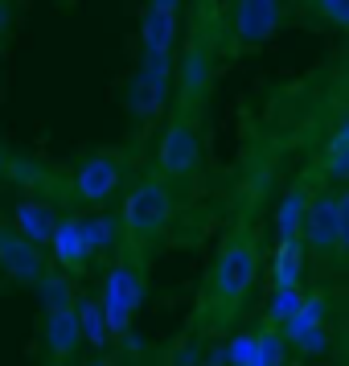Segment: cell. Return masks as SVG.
<instances>
[{"label":"cell","instance_id":"19","mask_svg":"<svg viewBox=\"0 0 349 366\" xmlns=\"http://www.w3.org/2000/svg\"><path fill=\"white\" fill-rule=\"evenodd\" d=\"M83 231H86V247H91V255H111V251H119L123 227H119L116 214H107V210L86 214L83 218Z\"/></svg>","mask_w":349,"mask_h":366},{"label":"cell","instance_id":"20","mask_svg":"<svg viewBox=\"0 0 349 366\" xmlns=\"http://www.w3.org/2000/svg\"><path fill=\"white\" fill-rule=\"evenodd\" d=\"M37 297H41V305H46V313H54V309H74V284H70V276H62V272H41V280L34 284Z\"/></svg>","mask_w":349,"mask_h":366},{"label":"cell","instance_id":"25","mask_svg":"<svg viewBox=\"0 0 349 366\" xmlns=\"http://www.w3.org/2000/svg\"><path fill=\"white\" fill-rule=\"evenodd\" d=\"M136 70H140L156 91L173 95V54H140V66Z\"/></svg>","mask_w":349,"mask_h":366},{"label":"cell","instance_id":"18","mask_svg":"<svg viewBox=\"0 0 349 366\" xmlns=\"http://www.w3.org/2000/svg\"><path fill=\"white\" fill-rule=\"evenodd\" d=\"M74 321H79V337L91 350L111 346V333H107V321H103V309L95 297H74Z\"/></svg>","mask_w":349,"mask_h":366},{"label":"cell","instance_id":"27","mask_svg":"<svg viewBox=\"0 0 349 366\" xmlns=\"http://www.w3.org/2000/svg\"><path fill=\"white\" fill-rule=\"evenodd\" d=\"M9 25H13V0H0V37L9 34Z\"/></svg>","mask_w":349,"mask_h":366},{"label":"cell","instance_id":"14","mask_svg":"<svg viewBox=\"0 0 349 366\" xmlns=\"http://www.w3.org/2000/svg\"><path fill=\"white\" fill-rule=\"evenodd\" d=\"M173 95H165V91H156V86L136 70L132 79H128V91H123V103H128V116L136 119V124H152V119L165 116V107Z\"/></svg>","mask_w":349,"mask_h":366},{"label":"cell","instance_id":"26","mask_svg":"<svg viewBox=\"0 0 349 366\" xmlns=\"http://www.w3.org/2000/svg\"><path fill=\"white\" fill-rule=\"evenodd\" d=\"M313 4L333 29H349V0H313Z\"/></svg>","mask_w":349,"mask_h":366},{"label":"cell","instance_id":"8","mask_svg":"<svg viewBox=\"0 0 349 366\" xmlns=\"http://www.w3.org/2000/svg\"><path fill=\"white\" fill-rule=\"evenodd\" d=\"M214 86V58L201 41H189L181 54H173V91L181 99V116H189Z\"/></svg>","mask_w":349,"mask_h":366},{"label":"cell","instance_id":"28","mask_svg":"<svg viewBox=\"0 0 349 366\" xmlns=\"http://www.w3.org/2000/svg\"><path fill=\"white\" fill-rule=\"evenodd\" d=\"M148 9H161V13H177L181 0H148Z\"/></svg>","mask_w":349,"mask_h":366},{"label":"cell","instance_id":"9","mask_svg":"<svg viewBox=\"0 0 349 366\" xmlns=\"http://www.w3.org/2000/svg\"><path fill=\"white\" fill-rule=\"evenodd\" d=\"M226 366H283L288 362V342L275 325H259V330L234 333L226 350H222Z\"/></svg>","mask_w":349,"mask_h":366},{"label":"cell","instance_id":"5","mask_svg":"<svg viewBox=\"0 0 349 366\" xmlns=\"http://www.w3.org/2000/svg\"><path fill=\"white\" fill-rule=\"evenodd\" d=\"M201 169V132L193 116H173L156 140V177L181 182Z\"/></svg>","mask_w":349,"mask_h":366},{"label":"cell","instance_id":"31","mask_svg":"<svg viewBox=\"0 0 349 366\" xmlns=\"http://www.w3.org/2000/svg\"><path fill=\"white\" fill-rule=\"evenodd\" d=\"M198 366H218V362H198Z\"/></svg>","mask_w":349,"mask_h":366},{"label":"cell","instance_id":"30","mask_svg":"<svg viewBox=\"0 0 349 366\" xmlns=\"http://www.w3.org/2000/svg\"><path fill=\"white\" fill-rule=\"evenodd\" d=\"M86 366H116V362H107V358H95V362H86Z\"/></svg>","mask_w":349,"mask_h":366},{"label":"cell","instance_id":"7","mask_svg":"<svg viewBox=\"0 0 349 366\" xmlns=\"http://www.w3.org/2000/svg\"><path fill=\"white\" fill-rule=\"evenodd\" d=\"M283 0H231V34L234 46H267L283 25Z\"/></svg>","mask_w":349,"mask_h":366},{"label":"cell","instance_id":"11","mask_svg":"<svg viewBox=\"0 0 349 366\" xmlns=\"http://www.w3.org/2000/svg\"><path fill=\"white\" fill-rule=\"evenodd\" d=\"M50 255L62 272H79V267H86L95 259L91 247H86L83 214H58V227L50 234Z\"/></svg>","mask_w":349,"mask_h":366},{"label":"cell","instance_id":"15","mask_svg":"<svg viewBox=\"0 0 349 366\" xmlns=\"http://www.w3.org/2000/svg\"><path fill=\"white\" fill-rule=\"evenodd\" d=\"M83 346V337H79V321H74V309H54L46 313V350H50L58 362H66L74 358Z\"/></svg>","mask_w":349,"mask_h":366},{"label":"cell","instance_id":"4","mask_svg":"<svg viewBox=\"0 0 349 366\" xmlns=\"http://www.w3.org/2000/svg\"><path fill=\"white\" fill-rule=\"evenodd\" d=\"M95 300H99V309H103L107 333H111V337H123V333L132 330L140 305H144V272L136 264H128V259L111 264Z\"/></svg>","mask_w":349,"mask_h":366},{"label":"cell","instance_id":"23","mask_svg":"<svg viewBox=\"0 0 349 366\" xmlns=\"http://www.w3.org/2000/svg\"><path fill=\"white\" fill-rule=\"evenodd\" d=\"M300 305H304V292L300 288H271V297H267V325L283 330L296 317Z\"/></svg>","mask_w":349,"mask_h":366},{"label":"cell","instance_id":"21","mask_svg":"<svg viewBox=\"0 0 349 366\" xmlns=\"http://www.w3.org/2000/svg\"><path fill=\"white\" fill-rule=\"evenodd\" d=\"M325 173H329L333 185H341L349 177V124L345 119L333 128L329 144H325Z\"/></svg>","mask_w":349,"mask_h":366},{"label":"cell","instance_id":"16","mask_svg":"<svg viewBox=\"0 0 349 366\" xmlns=\"http://www.w3.org/2000/svg\"><path fill=\"white\" fill-rule=\"evenodd\" d=\"M304 243L300 239H280L271 255V288H300L304 280Z\"/></svg>","mask_w":349,"mask_h":366},{"label":"cell","instance_id":"13","mask_svg":"<svg viewBox=\"0 0 349 366\" xmlns=\"http://www.w3.org/2000/svg\"><path fill=\"white\" fill-rule=\"evenodd\" d=\"M177 37H181L177 13H161V9L140 13V54H173Z\"/></svg>","mask_w":349,"mask_h":366},{"label":"cell","instance_id":"10","mask_svg":"<svg viewBox=\"0 0 349 366\" xmlns=\"http://www.w3.org/2000/svg\"><path fill=\"white\" fill-rule=\"evenodd\" d=\"M0 272L13 284H29V288H34V284L41 280V272H46L41 247L25 243V239H21L13 227H4V222H0Z\"/></svg>","mask_w":349,"mask_h":366},{"label":"cell","instance_id":"22","mask_svg":"<svg viewBox=\"0 0 349 366\" xmlns=\"http://www.w3.org/2000/svg\"><path fill=\"white\" fill-rule=\"evenodd\" d=\"M288 350H296L304 358H325L333 350V333L329 325H308V330H296V333H283Z\"/></svg>","mask_w":349,"mask_h":366},{"label":"cell","instance_id":"3","mask_svg":"<svg viewBox=\"0 0 349 366\" xmlns=\"http://www.w3.org/2000/svg\"><path fill=\"white\" fill-rule=\"evenodd\" d=\"M173 210H177V202H173V189H168L165 177H140V182L123 194V206H119V227L128 239L136 243H148V239H161L165 227L173 222Z\"/></svg>","mask_w":349,"mask_h":366},{"label":"cell","instance_id":"24","mask_svg":"<svg viewBox=\"0 0 349 366\" xmlns=\"http://www.w3.org/2000/svg\"><path fill=\"white\" fill-rule=\"evenodd\" d=\"M325 317H329V297H325V292H308L304 305L296 309V317H292L280 333H296V330H308V325H325Z\"/></svg>","mask_w":349,"mask_h":366},{"label":"cell","instance_id":"12","mask_svg":"<svg viewBox=\"0 0 349 366\" xmlns=\"http://www.w3.org/2000/svg\"><path fill=\"white\" fill-rule=\"evenodd\" d=\"M9 227H13L25 243L50 247V234H54V227H58V206L46 202V198H17L13 222H9Z\"/></svg>","mask_w":349,"mask_h":366},{"label":"cell","instance_id":"2","mask_svg":"<svg viewBox=\"0 0 349 366\" xmlns=\"http://www.w3.org/2000/svg\"><path fill=\"white\" fill-rule=\"evenodd\" d=\"M300 243H304V251H316V255H341L349 247V194L341 185L308 194Z\"/></svg>","mask_w":349,"mask_h":366},{"label":"cell","instance_id":"6","mask_svg":"<svg viewBox=\"0 0 349 366\" xmlns=\"http://www.w3.org/2000/svg\"><path fill=\"white\" fill-rule=\"evenodd\" d=\"M119 185H123V157L116 152H91L70 173V189L86 206H107L119 194Z\"/></svg>","mask_w":349,"mask_h":366},{"label":"cell","instance_id":"1","mask_svg":"<svg viewBox=\"0 0 349 366\" xmlns=\"http://www.w3.org/2000/svg\"><path fill=\"white\" fill-rule=\"evenodd\" d=\"M255 280H259V243L251 231H234L210 267L206 300L210 305H238L255 288Z\"/></svg>","mask_w":349,"mask_h":366},{"label":"cell","instance_id":"29","mask_svg":"<svg viewBox=\"0 0 349 366\" xmlns=\"http://www.w3.org/2000/svg\"><path fill=\"white\" fill-rule=\"evenodd\" d=\"M123 346L132 350V354H140V350H144V342H140V337H136L132 330H128V333H123Z\"/></svg>","mask_w":349,"mask_h":366},{"label":"cell","instance_id":"17","mask_svg":"<svg viewBox=\"0 0 349 366\" xmlns=\"http://www.w3.org/2000/svg\"><path fill=\"white\" fill-rule=\"evenodd\" d=\"M308 194H313V189H308L304 182H296L280 198V206H275V243H280V239H300V222H304Z\"/></svg>","mask_w":349,"mask_h":366}]
</instances>
